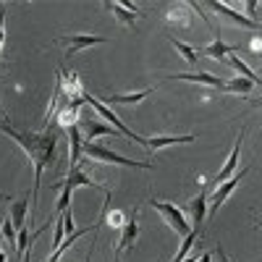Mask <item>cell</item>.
Wrapping results in <instances>:
<instances>
[{
    "label": "cell",
    "instance_id": "6da1fadb",
    "mask_svg": "<svg viewBox=\"0 0 262 262\" xmlns=\"http://www.w3.org/2000/svg\"><path fill=\"white\" fill-rule=\"evenodd\" d=\"M0 128H3L13 142H18L21 147H24V152H27L29 160H32V168H34V189H32L29 202L34 205L37 191H39V184H42V170H45V165L53 163V158H55L58 134H55L53 128H45V131H39V134H27V131H16V128H13L11 123H6V121H0Z\"/></svg>",
    "mask_w": 262,
    "mask_h": 262
},
{
    "label": "cell",
    "instance_id": "7a4b0ae2",
    "mask_svg": "<svg viewBox=\"0 0 262 262\" xmlns=\"http://www.w3.org/2000/svg\"><path fill=\"white\" fill-rule=\"evenodd\" d=\"M81 155H86L90 160H97V163H113V165H126V168H137V170H149L152 163H139V160H131V158H121L116 152L105 149L102 144H95V142H84L81 139Z\"/></svg>",
    "mask_w": 262,
    "mask_h": 262
},
{
    "label": "cell",
    "instance_id": "3957f363",
    "mask_svg": "<svg viewBox=\"0 0 262 262\" xmlns=\"http://www.w3.org/2000/svg\"><path fill=\"white\" fill-rule=\"evenodd\" d=\"M149 207H155V210L163 215V221H165L173 231H176L179 236H186V233L191 231V226H189V221H186V215H184L181 207L168 205V202H158V200H149Z\"/></svg>",
    "mask_w": 262,
    "mask_h": 262
},
{
    "label": "cell",
    "instance_id": "277c9868",
    "mask_svg": "<svg viewBox=\"0 0 262 262\" xmlns=\"http://www.w3.org/2000/svg\"><path fill=\"white\" fill-rule=\"evenodd\" d=\"M76 126H79V131H84V142H92L95 137H118V131L111 126V123H100V121H95V113L92 111H86V113H79V121H76Z\"/></svg>",
    "mask_w": 262,
    "mask_h": 262
},
{
    "label": "cell",
    "instance_id": "5b68a950",
    "mask_svg": "<svg viewBox=\"0 0 262 262\" xmlns=\"http://www.w3.org/2000/svg\"><path fill=\"white\" fill-rule=\"evenodd\" d=\"M247 170L249 168H242V170H238V173H233V176L228 179V181H223V184H217V189L212 191V205H210V215L205 217V221H212V217L217 215V210H221V205L228 200V196L236 191V186L238 184H242V179L247 176Z\"/></svg>",
    "mask_w": 262,
    "mask_h": 262
},
{
    "label": "cell",
    "instance_id": "8992f818",
    "mask_svg": "<svg viewBox=\"0 0 262 262\" xmlns=\"http://www.w3.org/2000/svg\"><path fill=\"white\" fill-rule=\"evenodd\" d=\"M60 45H66V58L76 55L84 48H92V45H102L105 37H95V34H74V37H60L58 39Z\"/></svg>",
    "mask_w": 262,
    "mask_h": 262
},
{
    "label": "cell",
    "instance_id": "52a82bcc",
    "mask_svg": "<svg viewBox=\"0 0 262 262\" xmlns=\"http://www.w3.org/2000/svg\"><path fill=\"white\" fill-rule=\"evenodd\" d=\"M186 212L191 215V231L202 233L205 217H207V191H200L191 202H186Z\"/></svg>",
    "mask_w": 262,
    "mask_h": 262
},
{
    "label": "cell",
    "instance_id": "ba28073f",
    "mask_svg": "<svg viewBox=\"0 0 262 262\" xmlns=\"http://www.w3.org/2000/svg\"><path fill=\"white\" fill-rule=\"evenodd\" d=\"M137 207L131 210V215H128V221L121 226V238H118V244H116V254H121L123 249H128V247H134V242H137V236H139V226H137Z\"/></svg>",
    "mask_w": 262,
    "mask_h": 262
},
{
    "label": "cell",
    "instance_id": "9c48e42d",
    "mask_svg": "<svg viewBox=\"0 0 262 262\" xmlns=\"http://www.w3.org/2000/svg\"><path fill=\"white\" fill-rule=\"evenodd\" d=\"M60 186H63V189H71V191H74L76 186H90V189H100V191H105L95 179L86 176V173H84L79 165H76V168H69V176L63 179V184H55V189H60Z\"/></svg>",
    "mask_w": 262,
    "mask_h": 262
},
{
    "label": "cell",
    "instance_id": "30bf717a",
    "mask_svg": "<svg viewBox=\"0 0 262 262\" xmlns=\"http://www.w3.org/2000/svg\"><path fill=\"white\" fill-rule=\"evenodd\" d=\"M215 13H221L223 18H231L233 21V24H238V27H247V29H259V24H257V21L254 18H249V16H242V13H236L231 6H226V3H217V0H210V3H207Z\"/></svg>",
    "mask_w": 262,
    "mask_h": 262
},
{
    "label": "cell",
    "instance_id": "8fae6325",
    "mask_svg": "<svg viewBox=\"0 0 262 262\" xmlns=\"http://www.w3.org/2000/svg\"><path fill=\"white\" fill-rule=\"evenodd\" d=\"M244 134H247V128H242V131H238V137H236V144H233V152H231V158L226 160V165H223L221 170H217V176L212 179V184H215V186L231 179V170L236 168V163H238V155H242V142H244Z\"/></svg>",
    "mask_w": 262,
    "mask_h": 262
},
{
    "label": "cell",
    "instance_id": "7c38bea8",
    "mask_svg": "<svg viewBox=\"0 0 262 262\" xmlns=\"http://www.w3.org/2000/svg\"><path fill=\"white\" fill-rule=\"evenodd\" d=\"M168 79H176V81H196V84H205V86H215V90H223L226 81L221 76H215V74H202V71H196V74H170Z\"/></svg>",
    "mask_w": 262,
    "mask_h": 262
},
{
    "label": "cell",
    "instance_id": "4fadbf2b",
    "mask_svg": "<svg viewBox=\"0 0 262 262\" xmlns=\"http://www.w3.org/2000/svg\"><path fill=\"white\" fill-rule=\"evenodd\" d=\"M238 48L233 45H226V42H223V37H221V29H217L215 32V42H212V45H207V48H202L200 53H205L207 58H215V60H221V63H226V53H236Z\"/></svg>",
    "mask_w": 262,
    "mask_h": 262
},
{
    "label": "cell",
    "instance_id": "5bb4252c",
    "mask_svg": "<svg viewBox=\"0 0 262 262\" xmlns=\"http://www.w3.org/2000/svg\"><path fill=\"white\" fill-rule=\"evenodd\" d=\"M152 92H155V86H149V90H139V92H131V95H105V102H111V105H137V102L147 100Z\"/></svg>",
    "mask_w": 262,
    "mask_h": 262
},
{
    "label": "cell",
    "instance_id": "9a60e30c",
    "mask_svg": "<svg viewBox=\"0 0 262 262\" xmlns=\"http://www.w3.org/2000/svg\"><path fill=\"white\" fill-rule=\"evenodd\" d=\"M27 207H29V196H21V200H16L13 205H11V223H13V228H16V233L21 231V228H27Z\"/></svg>",
    "mask_w": 262,
    "mask_h": 262
},
{
    "label": "cell",
    "instance_id": "2e32d148",
    "mask_svg": "<svg viewBox=\"0 0 262 262\" xmlns=\"http://www.w3.org/2000/svg\"><path fill=\"white\" fill-rule=\"evenodd\" d=\"M194 142V137L189 134V137H147V149L155 155L158 149H163V147H170V144H191Z\"/></svg>",
    "mask_w": 262,
    "mask_h": 262
},
{
    "label": "cell",
    "instance_id": "e0dca14e",
    "mask_svg": "<svg viewBox=\"0 0 262 262\" xmlns=\"http://www.w3.org/2000/svg\"><path fill=\"white\" fill-rule=\"evenodd\" d=\"M66 134H69V144H71V158H69V165L76 168L79 160H81V131L79 126H69L66 128Z\"/></svg>",
    "mask_w": 262,
    "mask_h": 262
},
{
    "label": "cell",
    "instance_id": "ac0fdd59",
    "mask_svg": "<svg viewBox=\"0 0 262 262\" xmlns=\"http://www.w3.org/2000/svg\"><path fill=\"white\" fill-rule=\"evenodd\" d=\"M226 63H228V66H233V69H236L238 74H242V79H249V81H252L254 86H259V76H257V74H254V71H252L249 66H247V63H244L242 58H238L236 53L226 55Z\"/></svg>",
    "mask_w": 262,
    "mask_h": 262
},
{
    "label": "cell",
    "instance_id": "d6986e66",
    "mask_svg": "<svg viewBox=\"0 0 262 262\" xmlns=\"http://www.w3.org/2000/svg\"><path fill=\"white\" fill-rule=\"evenodd\" d=\"M168 42H170V45L179 50V55H181L184 60H189V66H196L200 55H196V50H194L191 45H186V42H181V39H176V37H168Z\"/></svg>",
    "mask_w": 262,
    "mask_h": 262
},
{
    "label": "cell",
    "instance_id": "ffe728a7",
    "mask_svg": "<svg viewBox=\"0 0 262 262\" xmlns=\"http://www.w3.org/2000/svg\"><path fill=\"white\" fill-rule=\"evenodd\" d=\"M107 8L116 13L118 21H123V24H128V27H134V21H137V16H139V13H134V11H128L123 3H107Z\"/></svg>",
    "mask_w": 262,
    "mask_h": 262
},
{
    "label": "cell",
    "instance_id": "44dd1931",
    "mask_svg": "<svg viewBox=\"0 0 262 262\" xmlns=\"http://www.w3.org/2000/svg\"><path fill=\"white\" fill-rule=\"evenodd\" d=\"M196 238H200V231H189V233L184 236V244H181V249H179V254H176V257H173L170 262H184V259H186V254H189V249L194 247V242H196Z\"/></svg>",
    "mask_w": 262,
    "mask_h": 262
},
{
    "label": "cell",
    "instance_id": "7402d4cb",
    "mask_svg": "<svg viewBox=\"0 0 262 262\" xmlns=\"http://www.w3.org/2000/svg\"><path fill=\"white\" fill-rule=\"evenodd\" d=\"M165 18L170 21V24H179V27H189V24H191V13L184 11V8H173V11H168Z\"/></svg>",
    "mask_w": 262,
    "mask_h": 262
},
{
    "label": "cell",
    "instance_id": "603a6c76",
    "mask_svg": "<svg viewBox=\"0 0 262 262\" xmlns=\"http://www.w3.org/2000/svg\"><path fill=\"white\" fill-rule=\"evenodd\" d=\"M252 81L249 79H231V81H226V86L223 90H228V92H242V95H247V92H252Z\"/></svg>",
    "mask_w": 262,
    "mask_h": 262
},
{
    "label": "cell",
    "instance_id": "cb8c5ba5",
    "mask_svg": "<svg viewBox=\"0 0 262 262\" xmlns=\"http://www.w3.org/2000/svg\"><path fill=\"white\" fill-rule=\"evenodd\" d=\"M0 233L6 236V242L11 244V247H16V228H13V223H11V217H6V221H0Z\"/></svg>",
    "mask_w": 262,
    "mask_h": 262
},
{
    "label": "cell",
    "instance_id": "d4e9b609",
    "mask_svg": "<svg viewBox=\"0 0 262 262\" xmlns=\"http://www.w3.org/2000/svg\"><path fill=\"white\" fill-rule=\"evenodd\" d=\"M6 3H0V48H3V39H6Z\"/></svg>",
    "mask_w": 262,
    "mask_h": 262
},
{
    "label": "cell",
    "instance_id": "484cf974",
    "mask_svg": "<svg viewBox=\"0 0 262 262\" xmlns=\"http://www.w3.org/2000/svg\"><path fill=\"white\" fill-rule=\"evenodd\" d=\"M60 242H63V217L58 221V226H55V236H53V249H58L60 247Z\"/></svg>",
    "mask_w": 262,
    "mask_h": 262
},
{
    "label": "cell",
    "instance_id": "4316f807",
    "mask_svg": "<svg viewBox=\"0 0 262 262\" xmlns=\"http://www.w3.org/2000/svg\"><path fill=\"white\" fill-rule=\"evenodd\" d=\"M105 221L111 223V226H123V223H126L121 212H113V215H105Z\"/></svg>",
    "mask_w": 262,
    "mask_h": 262
},
{
    "label": "cell",
    "instance_id": "83f0119b",
    "mask_svg": "<svg viewBox=\"0 0 262 262\" xmlns=\"http://www.w3.org/2000/svg\"><path fill=\"white\" fill-rule=\"evenodd\" d=\"M215 254H217V259H221V262H231V259L226 257V252H223V247H217V249H215Z\"/></svg>",
    "mask_w": 262,
    "mask_h": 262
},
{
    "label": "cell",
    "instance_id": "f1b7e54d",
    "mask_svg": "<svg viewBox=\"0 0 262 262\" xmlns=\"http://www.w3.org/2000/svg\"><path fill=\"white\" fill-rule=\"evenodd\" d=\"M254 8H257V3H254V0H249V3H247V11H249V13H254Z\"/></svg>",
    "mask_w": 262,
    "mask_h": 262
},
{
    "label": "cell",
    "instance_id": "f546056e",
    "mask_svg": "<svg viewBox=\"0 0 262 262\" xmlns=\"http://www.w3.org/2000/svg\"><path fill=\"white\" fill-rule=\"evenodd\" d=\"M210 259H212V257H210V252H205V254H202L200 259H196V262H210Z\"/></svg>",
    "mask_w": 262,
    "mask_h": 262
},
{
    "label": "cell",
    "instance_id": "4dcf8cb0",
    "mask_svg": "<svg viewBox=\"0 0 262 262\" xmlns=\"http://www.w3.org/2000/svg\"><path fill=\"white\" fill-rule=\"evenodd\" d=\"M0 200H11V196L8 194H0Z\"/></svg>",
    "mask_w": 262,
    "mask_h": 262
},
{
    "label": "cell",
    "instance_id": "1f68e13d",
    "mask_svg": "<svg viewBox=\"0 0 262 262\" xmlns=\"http://www.w3.org/2000/svg\"><path fill=\"white\" fill-rule=\"evenodd\" d=\"M0 121H3V111H0Z\"/></svg>",
    "mask_w": 262,
    "mask_h": 262
}]
</instances>
